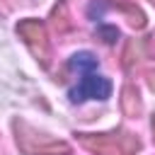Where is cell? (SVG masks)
<instances>
[{
  "mask_svg": "<svg viewBox=\"0 0 155 155\" xmlns=\"http://www.w3.org/2000/svg\"><path fill=\"white\" fill-rule=\"evenodd\" d=\"M17 31H19V36L27 41V46L31 48V53H34V56H39L44 63H48L51 48H48V36H46L44 24H41V22H36V19H24V22H19Z\"/></svg>",
  "mask_w": 155,
  "mask_h": 155,
  "instance_id": "2",
  "label": "cell"
},
{
  "mask_svg": "<svg viewBox=\"0 0 155 155\" xmlns=\"http://www.w3.org/2000/svg\"><path fill=\"white\" fill-rule=\"evenodd\" d=\"M87 148H92L97 155H131L138 143H133L126 136H97V138H85L82 140Z\"/></svg>",
  "mask_w": 155,
  "mask_h": 155,
  "instance_id": "3",
  "label": "cell"
},
{
  "mask_svg": "<svg viewBox=\"0 0 155 155\" xmlns=\"http://www.w3.org/2000/svg\"><path fill=\"white\" fill-rule=\"evenodd\" d=\"M73 70V85H70V99L85 102V99H107L111 92L109 80L99 73V63L90 51H80L70 58Z\"/></svg>",
  "mask_w": 155,
  "mask_h": 155,
  "instance_id": "1",
  "label": "cell"
}]
</instances>
